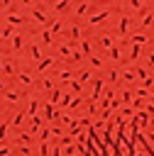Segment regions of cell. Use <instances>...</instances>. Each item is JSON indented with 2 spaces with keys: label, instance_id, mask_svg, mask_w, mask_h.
Returning <instances> with one entry per match:
<instances>
[{
  "label": "cell",
  "instance_id": "cell-1",
  "mask_svg": "<svg viewBox=\"0 0 154 156\" xmlns=\"http://www.w3.org/2000/svg\"><path fill=\"white\" fill-rule=\"evenodd\" d=\"M103 85H105V80H103V78H95V80H93V90H90V100H93V102L103 95Z\"/></svg>",
  "mask_w": 154,
  "mask_h": 156
},
{
  "label": "cell",
  "instance_id": "cell-2",
  "mask_svg": "<svg viewBox=\"0 0 154 156\" xmlns=\"http://www.w3.org/2000/svg\"><path fill=\"white\" fill-rule=\"evenodd\" d=\"M44 117L51 122V119H61V112L51 105V102H44Z\"/></svg>",
  "mask_w": 154,
  "mask_h": 156
},
{
  "label": "cell",
  "instance_id": "cell-3",
  "mask_svg": "<svg viewBox=\"0 0 154 156\" xmlns=\"http://www.w3.org/2000/svg\"><path fill=\"white\" fill-rule=\"evenodd\" d=\"M54 63V56H46V58H42V61H37V73H44L49 66Z\"/></svg>",
  "mask_w": 154,
  "mask_h": 156
},
{
  "label": "cell",
  "instance_id": "cell-4",
  "mask_svg": "<svg viewBox=\"0 0 154 156\" xmlns=\"http://www.w3.org/2000/svg\"><path fill=\"white\" fill-rule=\"evenodd\" d=\"M120 76H122V80H125V83H132V80L137 78V71H134V68H122V73H120Z\"/></svg>",
  "mask_w": 154,
  "mask_h": 156
},
{
  "label": "cell",
  "instance_id": "cell-5",
  "mask_svg": "<svg viewBox=\"0 0 154 156\" xmlns=\"http://www.w3.org/2000/svg\"><path fill=\"white\" fill-rule=\"evenodd\" d=\"M39 107H42V102H39L37 98H32V100H29V107H27V115H29V117H34V115L39 112Z\"/></svg>",
  "mask_w": 154,
  "mask_h": 156
},
{
  "label": "cell",
  "instance_id": "cell-6",
  "mask_svg": "<svg viewBox=\"0 0 154 156\" xmlns=\"http://www.w3.org/2000/svg\"><path fill=\"white\" fill-rule=\"evenodd\" d=\"M39 129H42V117L34 115V117H32V124H29V132L34 134V132H39Z\"/></svg>",
  "mask_w": 154,
  "mask_h": 156
},
{
  "label": "cell",
  "instance_id": "cell-7",
  "mask_svg": "<svg viewBox=\"0 0 154 156\" xmlns=\"http://www.w3.org/2000/svg\"><path fill=\"white\" fill-rule=\"evenodd\" d=\"M49 102H61V90L59 88H51L49 90Z\"/></svg>",
  "mask_w": 154,
  "mask_h": 156
},
{
  "label": "cell",
  "instance_id": "cell-8",
  "mask_svg": "<svg viewBox=\"0 0 154 156\" xmlns=\"http://www.w3.org/2000/svg\"><path fill=\"white\" fill-rule=\"evenodd\" d=\"M29 56H32V61H42V54H39V46L37 44L29 46Z\"/></svg>",
  "mask_w": 154,
  "mask_h": 156
},
{
  "label": "cell",
  "instance_id": "cell-9",
  "mask_svg": "<svg viewBox=\"0 0 154 156\" xmlns=\"http://www.w3.org/2000/svg\"><path fill=\"white\" fill-rule=\"evenodd\" d=\"M17 80H20V83H22V85H32V83H34V80H32V76H29V73H17Z\"/></svg>",
  "mask_w": 154,
  "mask_h": 156
},
{
  "label": "cell",
  "instance_id": "cell-10",
  "mask_svg": "<svg viewBox=\"0 0 154 156\" xmlns=\"http://www.w3.org/2000/svg\"><path fill=\"white\" fill-rule=\"evenodd\" d=\"M5 100H7V102H17V100H20V93H17V90H5Z\"/></svg>",
  "mask_w": 154,
  "mask_h": 156
},
{
  "label": "cell",
  "instance_id": "cell-11",
  "mask_svg": "<svg viewBox=\"0 0 154 156\" xmlns=\"http://www.w3.org/2000/svg\"><path fill=\"white\" fill-rule=\"evenodd\" d=\"M139 46H142V44H132V46H130V58H132V61L139 58V51H142Z\"/></svg>",
  "mask_w": 154,
  "mask_h": 156
},
{
  "label": "cell",
  "instance_id": "cell-12",
  "mask_svg": "<svg viewBox=\"0 0 154 156\" xmlns=\"http://www.w3.org/2000/svg\"><path fill=\"white\" fill-rule=\"evenodd\" d=\"M71 76H73V73H71V71H61V73H59V80H61V83H66V85H68V83H71V80H73V78H71Z\"/></svg>",
  "mask_w": 154,
  "mask_h": 156
},
{
  "label": "cell",
  "instance_id": "cell-13",
  "mask_svg": "<svg viewBox=\"0 0 154 156\" xmlns=\"http://www.w3.org/2000/svg\"><path fill=\"white\" fill-rule=\"evenodd\" d=\"M105 17H108V12H100V15H95V17H88V22H90V24H100Z\"/></svg>",
  "mask_w": 154,
  "mask_h": 156
},
{
  "label": "cell",
  "instance_id": "cell-14",
  "mask_svg": "<svg viewBox=\"0 0 154 156\" xmlns=\"http://www.w3.org/2000/svg\"><path fill=\"white\" fill-rule=\"evenodd\" d=\"M90 78H93V73H90V71H78V80H81V83H88Z\"/></svg>",
  "mask_w": 154,
  "mask_h": 156
},
{
  "label": "cell",
  "instance_id": "cell-15",
  "mask_svg": "<svg viewBox=\"0 0 154 156\" xmlns=\"http://www.w3.org/2000/svg\"><path fill=\"white\" fill-rule=\"evenodd\" d=\"M68 85H71V90H73V93H78V95L83 93V83H81V80H71Z\"/></svg>",
  "mask_w": 154,
  "mask_h": 156
},
{
  "label": "cell",
  "instance_id": "cell-16",
  "mask_svg": "<svg viewBox=\"0 0 154 156\" xmlns=\"http://www.w3.org/2000/svg\"><path fill=\"white\" fill-rule=\"evenodd\" d=\"M39 156H51V149H49V144H46V141H42V144H39Z\"/></svg>",
  "mask_w": 154,
  "mask_h": 156
},
{
  "label": "cell",
  "instance_id": "cell-17",
  "mask_svg": "<svg viewBox=\"0 0 154 156\" xmlns=\"http://www.w3.org/2000/svg\"><path fill=\"white\" fill-rule=\"evenodd\" d=\"M88 61H90V66H93V68H103V61H100L98 56H93V54H90V56H88Z\"/></svg>",
  "mask_w": 154,
  "mask_h": 156
},
{
  "label": "cell",
  "instance_id": "cell-18",
  "mask_svg": "<svg viewBox=\"0 0 154 156\" xmlns=\"http://www.w3.org/2000/svg\"><path fill=\"white\" fill-rule=\"evenodd\" d=\"M51 134H54V129H46V127H44V129L39 132V139H42V141H49V136H51Z\"/></svg>",
  "mask_w": 154,
  "mask_h": 156
},
{
  "label": "cell",
  "instance_id": "cell-19",
  "mask_svg": "<svg viewBox=\"0 0 154 156\" xmlns=\"http://www.w3.org/2000/svg\"><path fill=\"white\" fill-rule=\"evenodd\" d=\"M12 122H2L0 124V141H5V136H7V127H10Z\"/></svg>",
  "mask_w": 154,
  "mask_h": 156
},
{
  "label": "cell",
  "instance_id": "cell-20",
  "mask_svg": "<svg viewBox=\"0 0 154 156\" xmlns=\"http://www.w3.org/2000/svg\"><path fill=\"white\" fill-rule=\"evenodd\" d=\"M12 46H15V51H20V49H22V37H20V34H15V37H12Z\"/></svg>",
  "mask_w": 154,
  "mask_h": 156
},
{
  "label": "cell",
  "instance_id": "cell-21",
  "mask_svg": "<svg viewBox=\"0 0 154 156\" xmlns=\"http://www.w3.org/2000/svg\"><path fill=\"white\" fill-rule=\"evenodd\" d=\"M110 58H112V61H120V58H122V56H120V49H117V46H110Z\"/></svg>",
  "mask_w": 154,
  "mask_h": 156
},
{
  "label": "cell",
  "instance_id": "cell-22",
  "mask_svg": "<svg viewBox=\"0 0 154 156\" xmlns=\"http://www.w3.org/2000/svg\"><path fill=\"white\" fill-rule=\"evenodd\" d=\"M24 115H27V112H17V115L12 117V124H15V127H20V124H22V119H24Z\"/></svg>",
  "mask_w": 154,
  "mask_h": 156
},
{
  "label": "cell",
  "instance_id": "cell-23",
  "mask_svg": "<svg viewBox=\"0 0 154 156\" xmlns=\"http://www.w3.org/2000/svg\"><path fill=\"white\" fill-rule=\"evenodd\" d=\"M132 41H134V44H147L149 39H147L144 34H134V37H132Z\"/></svg>",
  "mask_w": 154,
  "mask_h": 156
},
{
  "label": "cell",
  "instance_id": "cell-24",
  "mask_svg": "<svg viewBox=\"0 0 154 156\" xmlns=\"http://www.w3.org/2000/svg\"><path fill=\"white\" fill-rule=\"evenodd\" d=\"M59 54H61V56H66L68 61H71V56H73V51H71L68 46H61V49H59Z\"/></svg>",
  "mask_w": 154,
  "mask_h": 156
},
{
  "label": "cell",
  "instance_id": "cell-25",
  "mask_svg": "<svg viewBox=\"0 0 154 156\" xmlns=\"http://www.w3.org/2000/svg\"><path fill=\"white\" fill-rule=\"evenodd\" d=\"M134 95H137V98H149V88H144V85H142V88H137V93H134Z\"/></svg>",
  "mask_w": 154,
  "mask_h": 156
},
{
  "label": "cell",
  "instance_id": "cell-26",
  "mask_svg": "<svg viewBox=\"0 0 154 156\" xmlns=\"http://www.w3.org/2000/svg\"><path fill=\"white\" fill-rule=\"evenodd\" d=\"M120 95H122L120 100H122L125 105H130V102H132V93H130V90H125V93H120Z\"/></svg>",
  "mask_w": 154,
  "mask_h": 156
},
{
  "label": "cell",
  "instance_id": "cell-27",
  "mask_svg": "<svg viewBox=\"0 0 154 156\" xmlns=\"http://www.w3.org/2000/svg\"><path fill=\"white\" fill-rule=\"evenodd\" d=\"M29 134H32V132H22V134H20V144H29V141H32Z\"/></svg>",
  "mask_w": 154,
  "mask_h": 156
},
{
  "label": "cell",
  "instance_id": "cell-28",
  "mask_svg": "<svg viewBox=\"0 0 154 156\" xmlns=\"http://www.w3.org/2000/svg\"><path fill=\"white\" fill-rule=\"evenodd\" d=\"M100 44H103V46H108V49H110V46H112V39H110V37H108V34H103V37H100Z\"/></svg>",
  "mask_w": 154,
  "mask_h": 156
},
{
  "label": "cell",
  "instance_id": "cell-29",
  "mask_svg": "<svg viewBox=\"0 0 154 156\" xmlns=\"http://www.w3.org/2000/svg\"><path fill=\"white\" fill-rule=\"evenodd\" d=\"M142 85H144V88H152V85H154V76H147V78H142Z\"/></svg>",
  "mask_w": 154,
  "mask_h": 156
},
{
  "label": "cell",
  "instance_id": "cell-30",
  "mask_svg": "<svg viewBox=\"0 0 154 156\" xmlns=\"http://www.w3.org/2000/svg\"><path fill=\"white\" fill-rule=\"evenodd\" d=\"M42 88H44V90L49 93V90L54 88V83H51V78H44V80H42Z\"/></svg>",
  "mask_w": 154,
  "mask_h": 156
},
{
  "label": "cell",
  "instance_id": "cell-31",
  "mask_svg": "<svg viewBox=\"0 0 154 156\" xmlns=\"http://www.w3.org/2000/svg\"><path fill=\"white\" fill-rule=\"evenodd\" d=\"M81 51H83V56H90V46H88V41H81Z\"/></svg>",
  "mask_w": 154,
  "mask_h": 156
},
{
  "label": "cell",
  "instance_id": "cell-32",
  "mask_svg": "<svg viewBox=\"0 0 154 156\" xmlns=\"http://www.w3.org/2000/svg\"><path fill=\"white\" fill-rule=\"evenodd\" d=\"M17 151H20V154H22V156H29V154H32V151H29V146H27V144H20V149H17Z\"/></svg>",
  "mask_w": 154,
  "mask_h": 156
},
{
  "label": "cell",
  "instance_id": "cell-33",
  "mask_svg": "<svg viewBox=\"0 0 154 156\" xmlns=\"http://www.w3.org/2000/svg\"><path fill=\"white\" fill-rule=\"evenodd\" d=\"M125 32H127V17L120 20V34H125Z\"/></svg>",
  "mask_w": 154,
  "mask_h": 156
},
{
  "label": "cell",
  "instance_id": "cell-34",
  "mask_svg": "<svg viewBox=\"0 0 154 156\" xmlns=\"http://www.w3.org/2000/svg\"><path fill=\"white\" fill-rule=\"evenodd\" d=\"M71 39H73V41H76V39H81V29H78V27H73V29H71Z\"/></svg>",
  "mask_w": 154,
  "mask_h": 156
},
{
  "label": "cell",
  "instance_id": "cell-35",
  "mask_svg": "<svg viewBox=\"0 0 154 156\" xmlns=\"http://www.w3.org/2000/svg\"><path fill=\"white\" fill-rule=\"evenodd\" d=\"M134 71H137V78H147V71L142 66H134Z\"/></svg>",
  "mask_w": 154,
  "mask_h": 156
},
{
  "label": "cell",
  "instance_id": "cell-36",
  "mask_svg": "<svg viewBox=\"0 0 154 156\" xmlns=\"http://www.w3.org/2000/svg\"><path fill=\"white\" fill-rule=\"evenodd\" d=\"M71 105V95H61V107H68Z\"/></svg>",
  "mask_w": 154,
  "mask_h": 156
},
{
  "label": "cell",
  "instance_id": "cell-37",
  "mask_svg": "<svg viewBox=\"0 0 154 156\" xmlns=\"http://www.w3.org/2000/svg\"><path fill=\"white\" fill-rule=\"evenodd\" d=\"M42 41H44V44H51V32H44V34H42Z\"/></svg>",
  "mask_w": 154,
  "mask_h": 156
},
{
  "label": "cell",
  "instance_id": "cell-38",
  "mask_svg": "<svg viewBox=\"0 0 154 156\" xmlns=\"http://www.w3.org/2000/svg\"><path fill=\"white\" fill-rule=\"evenodd\" d=\"M68 144H71V134H64L61 136V146H68Z\"/></svg>",
  "mask_w": 154,
  "mask_h": 156
},
{
  "label": "cell",
  "instance_id": "cell-39",
  "mask_svg": "<svg viewBox=\"0 0 154 156\" xmlns=\"http://www.w3.org/2000/svg\"><path fill=\"white\" fill-rule=\"evenodd\" d=\"M22 22H24V20H22V17H17V15H15V17H10V24H22Z\"/></svg>",
  "mask_w": 154,
  "mask_h": 156
},
{
  "label": "cell",
  "instance_id": "cell-40",
  "mask_svg": "<svg viewBox=\"0 0 154 156\" xmlns=\"http://www.w3.org/2000/svg\"><path fill=\"white\" fill-rule=\"evenodd\" d=\"M5 76H12V78H15V71H12L10 63H5Z\"/></svg>",
  "mask_w": 154,
  "mask_h": 156
},
{
  "label": "cell",
  "instance_id": "cell-41",
  "mask_svg": "<svg viewBox=\"0 0 154 156\" xmlns=\"http://www.w3.org/2000/svg\"><path fill=\"white\" fill-rule=\"evenodd\" d=\"M147 63L154 68V51H152V54H147Z\"/></svg>",
  "mask_w": 154,
  "mask_h": 156
},
{
  "label": "cell",
  "instance_id": "cell-42",
  "mask_svg": "<svg viewBox=\"0 0 154 156\" xmlns=\"http://www.w3.org/2000/svg\"><path fill=\"white\" fill-rule=\"evenodd\" d=\"M7 154H10V149L7 146H0V156H7Z\"/></svg>",
  "mask_w": 154,
  "mask_h": 156
},
{
  "label": "cell",
  "instance_id": "cell-43",
  "mask_svg": "<svg viewBox=\"0 0 154 156\" xmlns=\"http://www.w3.org/2000/svg\"><path fill=\"white\" fill-rule=\"evenodd\" d=\"M51 156H61V149H59V146H54V149H51Z\"/></svg>",
  "mask_w": 154,
  "mask_h": 156
},
{
  "label": "cell",
  "instance_id": "cell-44",
  "mask_svg": "<svg viewBox=\"0 0 154 156\" xmlns=\"http://www.w3.org/2000/svg\"><path fill=\"white\" fill-rule=\"evenodd\" d=\"M147 112H149V115L154 117V102H152V105H147Z\"/></svg>",
  "mask_w": 154,
  "mask_h": 156
},
{
  "label": "cell",
  "instance_id": "cell-45",
  "mask_svg": "<svg viewBox=\"0 0 154 156\" xmlns=\"http://www.w3.org/2000/svg\"><path fill=\"white\" fill-rule=\"evenodd\" d=\"M0 73H5V63L2 61H0Z\"/></svg>",
  "mask_w": 154,
  "mask_h": 156
},
{
  "label": "cell",
  "instance_id": "cell-46",
  "mask_svg": "<svg viewBox=\"0 0 154 156\" xmlns=\"http://www.w3.org/2000/svg\"><path fill=\"white\" fill-rule=\"evenodd\" d=\"M149 127H152V132H154V119H152V122H149Z\"/></svg>",
  "mask_w": 154,
  "mask_h": 156
},
{
  "label": "cell",
  "instance_id": "cell-47",
  "mask_svg": "<svg viewBox=\"0 0 154 156\" xmlns=\"http://www.w3.org/2000/svg\"><path fill=\"white\" fill-rule=\"evenodd\" d=\"M149 100H152V102H154V93H149Z\"/></svg>",
  "mask_w": 154,
  "mask_h": 156
},
{
  "label": "cell",
  "instance_id": "cell-48",
  "mask_svg": "<svg viewBox=\"0 0 154 156\" xmlns=\"http://www.w3.org/2000/svg\"><path fill=\"white\" fill-rule=\"evenodd\" d=\"M0 90H5V83H2V80H0Z\"/></svg>",
  "mask_w": 154,
  "mask_h": 156
},
{
  "label": "cell",
  "instance_id": "cell-49",
  "mask_svg": "<svg viewBox=\"0 0 154 156\" xmlns=\"http://www.w3.org/2000/svg\"><path fill=\"white\" fill-rule=\"evenodd\" d=\"M152 141H154V134H152Z\"/></svg>",
  "mask_w": 154,
  "mask_h": 156
}]
</instances>
